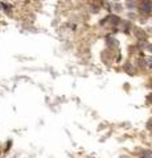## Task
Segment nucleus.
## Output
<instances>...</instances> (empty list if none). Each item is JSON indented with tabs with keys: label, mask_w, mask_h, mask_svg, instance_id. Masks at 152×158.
I'll list each match as a JSON object with an SVG mask.
<instances>
[{
	"label": "nucleus",
	"mask_w": 152,
	"mask_h": 158,
	"mask_svg": "<svg viewBox=\"0 0 152 158\" xmlns=\"http://www.w3.org/2000/svg\"><path fill=\"white\" fill-rule=\"evenodd\" d=\"M151 3H149L148 0H143V1H140V9L144 12H149L151 11Z\"/></svg>",
	"instance_id": "1"
}]
</instances>
